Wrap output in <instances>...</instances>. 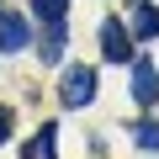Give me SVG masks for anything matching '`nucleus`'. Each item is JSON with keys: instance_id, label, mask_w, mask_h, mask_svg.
Wrapping results in <instances>:
<instances>
[{"instance_id": "nucleus-7", "label": "nucleus", "mask_w": 159, "mask_h": 159, "mask_svg": "<svg viewBox=\"0 0 159 159\" xmlns=\"http://www.w3.org/2000/svg\"><path fill=\"white\" fill-rule=\"evenodd\" d=\"M32 11L53 27V21H64V16H69V0H32Z\"/></svg>"}, {"instance_id": "nucleus-4", "label": "nucleus", "mask_w": 159, "mask_h": 159, "mask_svg": "<svg viewBox=\"0 0 159 159\" xmlns=\"http://www.w3.org/2000/svg\"><path fill=\"white\" fill-rule=\"evenodd\" d=\"M133 101H159V69L148 58H133Z\"/></svg>"}, {"instance_id": "nucleus-3", "label": "nucleus", "mask_w": 159, "mask_h": 159, "mask_svg": "<svg viewBox=\"0 0 159 159\" xmlns=\"http://www.w3.org/2000/svg\"><path fill=\"white\" fill-rule=\"evenodd\" d=\"M32 48V21L21 11H0V53H21Z\"/></svg>"}, {"instance_id": "nucleus-1", "label": "nucleus", "mask_w": 159, "mask_h": 159, "mask_svg": "<svg viewBox=\"0 0 159 159\" xmlns=\"http://www.w3.org/2000/svg\"><path fill=\"white\" fill-rule=\"evenodd\" d=\"M90 96H96V69L90 64H69L64 69V85H58V101L74 111V106H90Z\"/></svg>"}, {"instance_id": "nucleus-5", "label": "nucleus", "mask_w": 159, "mask_h": 159, "mask_svg": "<svg viewBox=\"0 0 159 159\" xmlns=\"http://www.w3.org/2000/svg\"><path fill=\"white\" fill-rule=\"evenodd\" d=\"M133 32L148 43V37H159V6H148V0H143V6L133 11Z\"/></svg>"}, {"instance_id": "nucleus-6", "label": "nucleus", "mask_w": 159, "mask_h": 159, "mask_svg": "<svg viewBox=\"0 0 159 159\" xmlns=\"http://www.w3.org/2000/svg\"><path fill=\"white\" fill-rule=\"evenodd\" d=\"M64 43H69V32H64V21H53V27H48V37H43V58H48V64H58V58H64Z\"/></svg>"}, {"instance_id": "nucleus-9", "label": "nucleus", "mask_w": 159, "mask_h": 159, "mask_svg": "<svg viewBox=\"0 0 159 159\" xmlns=\"http://www.w3.org/2000/svg\"><path fill=\"white\" fill-rule=\"evenodd\" d=\"M6 138H11V111L0 106V143H6Z\"/></svg>"}, {"instance_id": "nucleus-2", "label": "nucleus", "mask_w": 159, "mask_h": 159, "mask_svg": "<svg viewBox=\"0 0 159 159\" xmlns=\"http://www.w3.org/2000/svg\"><path fill=\"white\" fill-rule=\"evenodd\" d=\"M101 58H106V64H127V58H133V37H127V27H122L117 16L101 21Z\"/></svg>"}, {"instance_id": "nucleus-8", "label": "nucleus", "mask_w": 159, "mask_h": 159, "mask_svg": "<svg viewBox=\"0 0 159 159\" xmlns=\"http://www.w3.org/2000/svg\"><path fill=\"white\" fill-rule=\"evenodd\" d=\"M133 143L138 148H159V122H138L133 127Z\"/></svg>"}]
</instances>
